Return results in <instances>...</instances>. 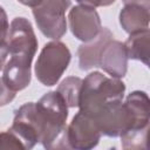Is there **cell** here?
Returning a JSON list of instances; mask_svg holds the SVG:
<instances>
[{"instance_id":"cell-14","label":"cell","mask_w":150,"mask_h":150,"mask_svg":"<svg viewBox=\"0 0 150 150\" xmlns=\"http://www.w3.org/2000/svg\"><path fill=\"white\" fill-rule=\"evenodd\" d=\"M124 104L135 118V128L149 127L150 120V101L144 91H132L128 95Z\"/></svg>"},{"instance_id":"cell-2","label":"cell","mask_w":150,"mask_h":150,"mask_svg":"<svg viewBox=\"0 0 150 150\" xmlns=\"http://www.w3.org/2000/svg\"><path fill=\"white\" fill-rule=\"evenodd\" d=\"M21 4L32 8L39 29L47 38L57 40L66 33V11L70 6V1H21Z\"/></svg>"},{"instance_id":"cell-16","label":"cell","mask_w":150,"mask_h":150,"mask_svg":"<svg viewBox=\"0 0 150 150\" xmlns=\"http://www.w3.org/2000/svg\"><path fill=\"white\" fill-rule=\"evenodd\" d=\"M40 142L45 150H73L68 137L67 124L46 125L42 130Z\"/></svg>"},{"instance_id":"cell-11","label":"cell","mask_w":150,"mask_h":150,"mask_svg":"<svg viewBox=\"0 0 150 150\" xmlns=\"http://www.w3.org/2000/svg\"><path fill=\"white\" fill-rule=\"evenodd\" d=\"M98 66L114 79H121L128 69V55L124 43L111 40L102 49Z\"/></svg>"},{"instance_id":"cell-22","label":"cell","mask_w":150,"mask_h":150,"mask_svg":"<svg viewBox=\"0 0 150 150\" xmlns=\"http://www.w3.org/2000/svg\"><path fill=\"white\" fill-rule=\"evenodd\" d=\"M7 55H8L7 45H6V43L0 45V70H1L2 67H4V63H5V61H6Z\"/></svg>"},{"instance_id":"cell-9","label":"cell","mask_w":150,"mask_h":150,"mask_svg":"<svg viewBox=\"0 0 150 150\" xmlns=\"http://www.w3.org/2000/svg\"><path fill=\"white\" fill-rule=\"evenodd\" d=\"M35 107L42 124V129L46 125L66 124L68 117V107L57 91H49L45 94L35 103Z\"/></svg>"},{"instance_id":"cell-5","label":"cell","mask_w":150,"mask_h":150,"mask_svg":"<svg viewBox=\"0 0 150 150\" xmlns=\"http://www.w3.org/2000/svg\"><path fill=\"white\" fill-rule=\"evenodd\" d=\"M94 120L101 134L109 137L122 136L135 127V118L122 101L105 105Z\"/></svg>"},{"instance_id":"cell-1","label":"cell","mask_w":150,"mask_h":150,"mask_svg":"<svg viewBox=\"0 0 150 150\" xmlns=\"http://www.w3.org/2000/svg\"><path fill=\"white\" fill-rule=\"evenodd\" d=\"M125 86L120 79L94 71L82 80L79 107L84 115L95 118L108 104L123 100Z\"/></svg>"},{"instance_id":"cell-12","label":"cell","mask_w":150,"mask_h":150,"mask_svg":"<svg viewBox=\"0 0 150 150\" xmlns=\"http://www.w3.org/2000/svg\"><path fill=\"white\" fill-rule=\"evenodd\" d=\"M114 34L108 28H102L100 34L91 41L82 43L77 49L79 66L82 70H88L98 66L100 55L103 47L111 41Z\"/></svg>"},{"instance_id":"cell-13","label":"cell","mask_w":150,"mask_h":150,"mask_svg":"<svg viewBox=\"0 0 150 150\" xmlns=\"http://www.w3.org/2000/svg\"><path fill=\"white\" fill-rule=\"evenodd\" d=\"M30 64L29 62L9 59L4 67L2 80L9 89L19 91L30 83Z\"/></svg>"},{"instance_id":"cell-7","label":"cell","mask_w":150,"mask_h":150,"mask_svg":"<svg viewBox=\"0 0 150 150\" xmlns=\"http://www.w3.org/2000/svg\"><path fill=\"white\" fill-rule=\"evenodd\" d=\"M9 130L22 141L27 150L40 142L42 124L34 102L26 103L16 110Z\"/></svg>"},{"instance_id":"cell-19","label":"cell","mask_w":150,"mask_h":150,"mask_svg":"<svg viewBox=\"0 0 150 150\" xmlns=\"http://www.w3.org/2000/svg\"><path fill=\"white\" fill-rule=\"evenodd\" d=\"M0 150H27L22 141L9 129L0 132Z\"/></svg>"},{"instance_id":"cell-17","label":"cell","mask_w":150,"mask_h":150,"mask_svg":"<svg viewBox=\"0 0 150 150\" xmlns=\"http://www.w3.org/2000/svg\"><path fill=\"white\" fill-rule=\"evenodd\" d=\"M81 87H82V79L77 76H68L59 84L57 93L62 96L67 107L70 108L79 107Z\"/></svg>"},{"instance_id":"cell-8","label":"cell","mask_w":150,"mask_h":150,"mask_svg":"<svg viewBox=\"0 0 150 150\" xmlns=\"http://www.w3.org/2000/svg\"><path fill=\"white\" fill-rule=\"evenodd\" d=\"M68 137L73 150H91L98 144L101 131L94 118L79 111L68 125Z\"/></svg>"},{"instance_id":"cell-18","label":"cell","mask_w":150,"mask_h":150,"mask_svg":"<svg viewBox=\"0 0 150 150\" xmlns=\"http://www.w3.org/2000/svg\"><path fill=\"white\" fill-rule=\"evenodd\" d=\"M148 130L145 128L129 129L121 136V143L124 150H148Z\"/></svg>"},{"instance_id":"cell-15","label":"cell","mask_w":150,"mask_h":150,"mask_svg":"<svg viewBox=\"0 0 150 150\" xmlns=\"http://www.w3.org/2000/svg\"><path fill=\"white\" fill-rule=\"evenodd\" d=\"M128 59H134L149 64L150 60V32L149 29L130 34L124 43Z\"/></svg>"},{"instance_id":"cell-4","label":"cell","mask_w":150,"mask_h":150,"mask_svg":"<svg viewBox=\"0 0 150 150\" xmlns=\"http://www.w3.org/2000/svg\"><path fill=\"white\" fill-rule=\"evenodd\" d=\"M6 45L12 57L33 61L38 49V39L30 22L26 18L19 16L13 19Z\"/></svg>"},{"instance_id":"cell-3","label":"cell","mask_w":150,"mask_h":150,"mask_svg":"<svg viewBox=\"0 0 150 150\" xmlns=\"http://www.w3.org/2000/svg\"><path fill=\"white\" fill-rule=\"evenodd\" d=\"M70 62L68 47L60 41H52L45 45L35 63V74L43 86L57 83Z\"/></svg>"},{"instance_id":"cell-6","label":"cell","mask_w":150,"mask_h":150,"mask_svg":"<svg viewBox=\"0 0 150 150\" xmlns=\"http://www.w3.org/2000/svg\"><path fill=\"white\" fill-rule=\"evenodd\" d=\"M68 21L71 33L84 43L94 40L102 29L98 13L86 1L77 2L70 9Z\"/></svg>"},{"instance_id":"cell-21","label":"cell","mask_w":150,"mask_h":150,"mask_svg":"<svg viewBox=\"0 0 150 150\" xmlns=\"http://www.w3.org/2000/svg\"><path fill=\"white\" fill-rule=\"evenodd\" d=\"M8 30H9V23L7 19V14L5 9L0 6V45L6 43L7 36H8Z\"/></svg>"},{"instance_id":"cell-20","label":"cell","mask_w":150,"mask_h":150,"mask_svg":"<svg viewBox=\"0 0 150 150\" xmlns=\"http://www.w3.org/2000/svg\"><path fill=\"white\" fill-rule=\"evenodd\" d=\"M14 97H15V91L9 89L7 84L4 82L2 77H0V107L12 102Z\"/></svg>"},{"instance_id":"cell-10","label":"cell","mask_w":150,"mask_h":150,"mask_svg":"<svg viewBox=\"0 0 150 150\" xmlns=\"http://www.w3.org/2000/svg\"><path fill=\"white\" fill-rule=\"evenodd\" d=\"M150 1H125L120 13V23L122 28L134 34L149 29Z\"/></svg>"}]
</instances>
